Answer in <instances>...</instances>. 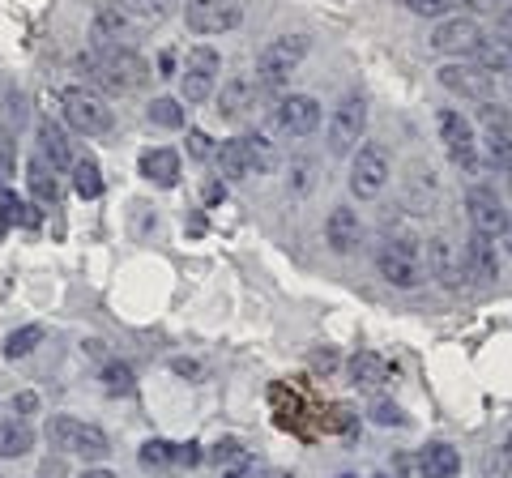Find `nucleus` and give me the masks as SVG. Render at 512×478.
<instances>
[{
    "instance_id": "423d86ee",
    "label": "nucleus",
    "mask_w": 512,
    "mask_h": 478,
    "mask_svg": "<svg viewBox=\"0 0 512 478\" xmlns=\"http://www.w3.org/2000/svg\"><path fill=\"white\" fill-rule=\"evenodd\" d=\"M436 124H440V141H444V150H448V158L466 171V175H478L483 171V158H478V137H474V129H470V120L461 116V111H440L436 116Z\"/></svg>"
},
{
    "instance_id": "6e6552de",
    "label": "nucleus",
    "mask_w": 512,
    "mask_h": 478,
    "mask_svg": "<svg viewBox=\"0 0 512 478\" xmlns=\"http://www.w3.org/2000/svg\"><path fill=\"white\" fill-rule=\"evenodd\" d=\"M47 436H52L56 449L64 453H82V457H107V436L99 432L94 423H82V419H69V414H60V419L47 423Z\"/></svg>"
},
{
    "instance_id": "7c9ffc66",
    "label": "nucleus",
    "mask_w": 512,
    "mask_h": 478,
    "mask_svg": "<svg viewBox=\"0 0 512 478\" xmlns=\"http://www.w3.org/2000/svg\"><path fill=\"white\" fill-rule=\"evenodd\" d=\"M39 342H43V329H39V325L13 329V333H9V342H5V359H26Z\"/></svg>"
},
{
    "instance_id": "13d9d810",
    "label": "nucleus",
    "mask_w": 512,
    "mask_h": 478,
    "mask_svg": "<svg viewBox=\"0 0 512 478\" xmlns=\"http://www.w3.org/2000/svg\"><path fill=\"white\" fill-rule=\"evenodd\" d=\"M338 478H359V474H338Z\"/></svg>"
},
{
    "instance_id": "a19ab883",
    "label": "nucleus",
    "mask_w": 512,
    "mask_h": 478,
    "mask_svg": "<svg viewBox=\"0 0 512 478\" xmlns=\"http://www.w3.org/2000/svg\"><path fill=\"white\" fill-rule=\"evenodd\" d=\"M5 218H9V222H22V227H35V222H39L35 210H26V205H22V201H13V197L5 201Z\"/></svg>"
},
{
    "instance_id": "5701e85b",
    "label": "nucleus",
    "mask_w": 512,
    "mask_h": 478,
    "mask_svg": "<svg viewBox=\"0 0 512 478\" xmlns=\"http://www.w3.org/2000/svg\"><path fill=\"white\" fill-rule=\"evenodd\" d=\"M26 184H30V193H35L39 205H56L60 201V184H56V167H47V158H30V167H26Z\"/></svg>"
},
{
    "instance_id": "6ab92c4d",
    "label": "nucleus",
    "mask_w": 512,
    "mask_h": 478,
    "mask_svg": "<svg viewBox=\"0 0 512 478\" xmlns=\"http://www.w3.org/2000/svg\"><path fill=\"white\" fill-rule=\"evenodd\" d=\"M384 380H389V363H384L376 350H359V355H350V385L384 389Z\"/></svg>"
},
{
    "instance_id": "603ef678",
    "label": "nucleus",
    "mask_w": 512,
    "mask_h": 478,
    "mask_svg": "<svg viewBox=\"0 0 512 478\" xmlns=\"http://www.w3.org/2000/svg\"><path fill=\"white\" fill-rule=\"evenodd\" d=\"M77 478H116V474H111V470H103V466H99V470H82Z\"/></svg>"
},
{
    "instance_id": "c756f323",
    "label": "nucleus",
    "mask_w": 512,
    "mask_h": 478,
    "mask_svg": "<svg viewBox=\"0 0 512 478\" xmlns=\"http://www.w3.org/2000/svg\"><path fill=\"white\" fill-rule=\"evenodd\" d=\"M30 444H35V432L26 423H0V457H22L30 453Z\"/></svg>"
},
{
    "instance_id": "ddd939ff",
    "label": "nucleus",
    "mask_w": 512,
    "mask_h": 478,
    "mask_svg": "<svg viewBox=\"0 0 512 478\" xmlns=\"http://www.w3.org/2000/svg\"><path fill=\"white\" fill-rule=\"evenodd\" d=\"M478 43H483V30H478L474 18H444L436 30H431V52L440 56H474Z\"/></svg>"
},
{
    "instance_id": "9b49d317",
    "label": "nucleus",
    "mask_w": 512,
    "mask_h": 478,
    "mask_svg": "<svg viewBox=\"0 0 512 478\" xmlns=\"http://www.w3.org/2000/svg\"><path fill=\"white\" fill-rule=\"evenodd\" d=\"M184 18L197 35H222V30H235L244 22V5L239 0H188Z\"/></svg>"
},
{
    "instance_id": "cd10ccee",
    "label": "nucleus",
    "mask_w": 512,
    "mask_h": 478,
    "mask_svg": "<svg viewBox=\"0 0 512 478\" xmlns=\"http://www.w3.org/2000/svg\"><path fill=\"white\" fill-rule=\"evenodd\" d=\"M73 188H77V197H90V201L103 193V171H99V163H94L90 154L73 158Z\"/></svg>"
},
{
    "instance_id": "39448f33",
    "label": "nucleus",
    "mask_w": 512,
    "mask_h": 478,
    "mask_svg": "<svg viewBox=\"0 0 512 478\" xmlns=\"http://www.w3.org/2000/svg\"><path fill=\"white\" fill-rule=\"evenodd\" d=\"M60 103H64V120H69L77 133H86V137L111 133V103L103 99V94H94L86 86H73V90H64Z\"/></svg>"
},
{
    "instance_id": "0eeeda50",
    "label": "nucleus",
    "mask_w": 512,
    "mask_h": 478,
    "mask_svg": "<svg viewBox=\"0 0 512 478\" xmlns=\"http://www.w3.org/2000/svg\"><path fill=\"white\" fill-rule=\"evenodd\" d=\"M376 269L384 282L402 286V291L423 282V257H419V248H414V239H389V244L376 252Z\"/></svg>"
},
{
    "instance_id": "e433bc0d",
    "label": "nucleus",
    "mask_w": 512,
    "mask_h": 478,
    "mask_svg": "<svg viewBox=\"0 0 512 478\" xmlns=\"http://www.w3.org/2000/svg\"><path fill=\"white\" fill-rule=\"evenodd\" d=\"M18 167V141H13V133L5 129V124H0V171H13Z\"/></svg>"
},
{
    "instance_id": "4468645a",
    "label": "nucleus",
    "mask_w": 512,
    "mask_h": 478,
    "mask_svg": "<svg viewBox=\"0 0 512 478\" xmlns=\"http://www.w3.org/2000/svg\"><path fill=\"white\" fill-rule=\"evenodd\" d=\"M478 120H483V129H487V158L500 171H512V116L504 107L483 103Z\"/></svg>"
},
{
    "instance_id": "f03ea898",
    "label": "nucleus",
    "mask_w": 512,
    "mask_h": 478,
    "mask_svg": "<svg viewBox=\"0 0 512 478\" xmlns=\"http://www.w3.org/2000/svg\"><path fill=\"white\" fill-rule=\"evenodd\" d=\"M308 52H312V39L308 35H282V39H274L261 56H256V86H261V90L286 86Z\"/></svg>"
},
{
    "instance_id": "393cba45",
    "label": "nucleus",
    "mask_w": 512,
    "mask_h": 478,
    "mask_svg": "<svg viewBox=\"0 0 512 478\" xmlns=\"http://www.w3.org/2000/svg\"><path fill=\"white\" fill-rule=\"evenodd\" d=\"M39 154H43V158H52V167H56V171L73 167L69 137H64L60 124H52V120H43V124H39Z\"/></svg>"
},
{
    "instance_id": "f704fd0d",
    "label": "nucleus",
    "mask_w": 512,
    "mask_h": 478,
    "mask_svg": "<svg viewBox=\"0 0 512 478\" xmlns=\"http://www.w3.org/2000/svg\"><path fill=\"white\" fill-rule=\"evenodd\" d=\"M214 461L218 466H239V461H248V453H244V444L239 440H218L214 444Z\"/></svg>"
},
{
    "instance_id": "f3484780",
    "label": "nucleus",
    "mask_w": 512,
    "mask_h": 478,
    "mask_svg": "<svg viewBox=\"0 0 512 478\" xmlns=\"http://www.w3.org/2000/svg\"><path fill=\"white\" fill-rule=\"evenodd\" d=\"M325 239L333 252H355L359 239H363V227H359V214L350 210V205H338V210L329 214L325 222Z\"/></svg>"
},
{
    "instance_id": "ea45409f",
    "label": "nucleus",
    "mask_w": 512,
    "mask_h": 478,
    "mask_svg": "<svg viewBox=\"0 0 512 478\" xmlns=\"http://www.w3.org/2000/svg\"><path fill=\"white\" fill-rule=\"evenodd\" d=\"M372 419L380 423V427H406V414H402V406H393V402H380L376 410H372Z\"/></svg>"
},
{
    "instance_id": "dca6fc26",
    "label": "nucleus",
    "mask_w": 512,
    "mask_h": 478,
    "mask_svg": "<svg viewBox=\"0 0 512 478\" xmlns=\"http://www.w3.org/2000/svg\"><path fill=\"white\" fill-rule=\"evenodd\" d=\"M466 214H470V227L478 235H504V227H508V210L491 188H474L466 197Z\"/></svg>"
},
{
    "instance_id": "79ce46f5",
    "label": "nucleus",
    "mask_w": 512,
    "mask_h": 478,
    "mask_svg": "<svg viewBox=\"0 0 512 478\" xmlns=\"http://www.w3.org/2000/svg\"><path fill=\"white\" fill-rule=\"evenodd\" d=\"M171 461H180V466H197L201 449H197V444H171Z\"/></svg>"
},
{
    "instance_id": "f257e3e1",
    "label": "nucleus",
    "mask_w": 512,
    "mask_h": 478,
    "mask_svg": "<svg viewBox=\"0 0 512 478\" xmlns=\"http://www.w3.org/2000/svg\"><path fill=\"white\" fill-rule=\"evenodd\" d=\"M82 69L111 94H133L150 82V65L146 56H137L133 47H99V52L82 56Z\"/></svg>"
},
{
    "instance_id": "864d4df0",
    "label": "nucleus",
    "mask_w": 512,
    "mask_h": 478,
    "mask_svg": "<svg viewBox=\"0 0 512 478\" xmlns=\"http://www.w3.org/2000/svg\"><path fill=\"white\" fill-rule=\"evenodd\" d=\"M504 248L512 252V222H508V227H504Z\"/></svg>"
},
{
    "instance_id": "9d476101",
    "label": "nucleus",
    "mask_w": 512,
    "mask_h": 478,
    "mask_svg": "<svg viewBox=\"0 0 512 478\" xmlns=\"http://www.w3.org/2000/svg\"><path fill=\"white\" fill-rule=\"evenodd\" d=\"M274 129L282 137H312L320 129V103L312 94H282L274 107Z\"/></svg>"
},
{
    "instance_id": "473e14b6",
    "label": "nucleus",
    "mask_w": 512,
    "mask_h": 478,
    "mask_svg": "<svg viewBox=\"0 0 512 478\" xmlns=\"http://www.w3.org/2000/svg\"><path fill=\"white\" fill-rule=\"evenodd\" d=\"M150 120L163 124V129H180V124H184V103H175V99H154V103H150Z\"/></svg>"
},
{
    "instance_id": "b1692460",
    "label": "nucleus",
    "mask_w": 512,
    "mask_h": 478,
    "mask_svg": "<svg viewBox=\"0 0 512 478\" xmlns=\"http://www.w3.org/2000/svg\"><path fill=\"white\" fill-rule=\"evenodd\" d=\"M474 60H478V69L483 73H512V39H504V35H491V39H483L478 43V52H474Z\"/></svg>"
},
{
    "instance_id": "6e6d98bb",
    "label": "nucleus",
    "mask_w": 512,
    "mask_h": 478,
    "mask_svg": "<svg viewBox=\"0 0 512 478\" xmlns=\"http://www.w3.org/2000/svg\"><path fill=\"white\" fill-rule=\"evenodd\" d=\"M508 461H512V436H508Z\"/></svg>"
},
{
    "instance_id": "de8ad7c7",
    "label": "nucleus",
    "mask_w": 512,
    "mask_h": 478,
    "mask_svg": "<svg viewBox=\"0 0 512 478\" xmlns=\"http://www.w3.org/2000/svg\"><path fill=\"white\" fill-rule=\"evenodd\" d=\"M312 363H316V368H325V372H333V368H338V355H333V350H316Z\"/></svg>"
},
{
    "instance_id": "2eb2a0df",
    "label": "nucleus",
    "mask_w": 512,
    "mask_h": 478,
    "mask_svg": "<svg viewBox=\"0 0 512 478\" xmlns=\"http://www.w3.org/2000/svg\"><path fill=\"white\" fill-rule=\"evenodd\" d=\"M440 86L461 94V99L487 103L491 99V73H483L478 65H466V60H453V65L440 69Z\"/></svg>"
},
{
    "instance_id": "20e7f679",
    "label": "nucleus",
    "mask_w": 512,
    "mask_h": 478,
    "mask_svg": "<svg viewBox=\"0 0 512 478\" xmlns=\"http://www.w3.org/2000/svg\"><path fill=\"white\" fill-rule=\"evenodd\" d=\"M367 129V99L363 94H342V103L333 107V116H329V154H355L359 150V137Z\"/></svg>"
},
{
    "instance_id": "8fccbe9b",
    "label": "nucleus",
    "mask_w": 512,
    "mask_h": 478,
    "mask_svg": "<svg viewBox=\"0 0 512 478\" xmlns=\"http://www.w3.org/2000/svg\"><path fill=\"white\" fill-rule=\"evenodd\" d=\"M158 73H163V77H175V56H171V52H163V65H158Z\"/></svg>"
},
{
    "instance_id": "37998d69",
    "label": "nucleus",
    "mask_w": 512,
    "mask_h": 478,
    "mask_svg": "<svg viewBox=\"0 0 512 478\" xmlns=\"http://www.w3.org/2000/svg\"><path fill=\"white\" fill-rule=\"evenodd\" d=\"M13 410H18L22 419H26V414H35V410H39V393H30V389L18 393V397H13Z\"/></svg>"
},
{
    "instance_id": "2f4dec72",
    "label": "nucleus",
    "mask_w": 512,
    "mask_h": 478,
    "mask_svg": "<svg viewBox=\"0 0 512 478\" xmlns=\"http://www.w3.org/2000/svg\"><path fill=\"white\" fill-rule=\"evenodd\" d=\"M124 13L133 22H163L167 18V9H171V0H120Z\"/></svg>"
},
{
    "instance_id": "c9c22d12",
    "label": "nucleus",
    "mask_w": 512,
    "mask_h": 478,
    "mask_svg": "<svg viewBox=\"0 0 512 478\" xmlns=\"http://www.w3.org/2000/svg\"><path fill=\"white\" fill-rule=\"evenodd\" d=\"M402 5H406L410 13H423V18H440L444 9L461 5V0H402Z\"/></svg>"
},
{
    "instance_id": "4c0bfd02",
    "label": "nucleus",
    "mask_w": 512,
    "mask_h": 478,
    "mask_svg": "<svg viewBox=\"0 0 512 478\" xmlns=\"http://www.w3.org/2000/svg\"><path fill=\"white\" fill-rule=\"evenodd\" d=\"M171 461V444L167 440H146V449H141V466H167Z\"/></svg>"
},
{
    "instance_id": "3c124183",
    "label": "nucleus",
    "mask_w": 512,
    "mask_h": 478,
    "mask_svg": "<svg viewBox=\"0 0 512 478\" xmlns=\"http://www.w3.org/2000/svg\"><path fill=\"white\" fill-rule=\"evenodd\" d=\"M461 5H470V9H495V5H504V0H461Z\"/></svg>"
},
{
    "instance_id": "09e8293b",
    "label": "nucleus",
    "mask_w": 512,
    "mask_h": 478,
    "mask_svg": "<svg viewBox=\"0 0 512 478\" xmlns=\"http://www.w3.org/2000/svg\"><path fill=\"white\" fill-rule=\"evenodd\" d=\"M227 478H256V466H252V461H239V466Z\"/></svg>"
},
{
    "instance_id": "a878e982",
    "label": "nucleus",
    "mask_w": 512,
    "mask_h": 478,
    "mask_svg": "<svg viewBox=\"0 0 512 478\" xmlns=\"http://www.w3.org/2000/svg\"><path fill=\"white\" fill-rule=\"evenodd\" d=\"M248 111H252V86H248V82H239V77H235V82L222 86L218 116H222V120H244Z\"/></svg>"
},
{
    "instance_id": "a211bd4d",
    "label": "nucleus",
    "mask_w": 512,
    "mask_h": 478,
    "mask_svg": "<svg viewBox=\"0 0 512 478\" xmlns=\"http://www.w3.org/2000/svg\"><path fill=\"white\" fill-rule=\"evenodd\" d=\"M466 269L474 274V282H495L500 278V257H495V244H491V235H470V244H466Z\"/></svg>"
},
{
    "instance_id": "5fc2aeb1",
    "label": "nucleus",
    "mask_w": 512,
    "mask_h": 478,
    "mask_svg": "<svg viewBox=\"0 0 512 478\" xmlns=\"http://www.w3.org/2000/svg\"><path fill=\"white\" fill-rule=\"evenodd\" d=\"M504 26H508V30H512V5H508V9H504Z\"/></svg>"
},
{
    "instance_id": "f8f14e48",
    "label": "nucleus",
    "mask_w": 512,
    "mask_h": 478,
    "mask_svg": "<svg viewBox=\"0 0 512 478\" xmlns=\"http://www.w3.org/2000/svg\"><path fill=\"white\" fill-rule=\"evenodd\" d=\"M427 274H436L440 286L448 291H457V286H466V252H457V244L448 235H431L427 239Z\"/></svg>"
},
{
    "instance_id": "1a4fd4ad",
    "label": "nucleus",
    "mask_w": 512,
    "mask_h": 478,
    "mask_svg": "<svg viewBox=\"0 0 512 478\" xmlns=\"http://www.w3.org/2000/svg\"><path fill=\"white\" fill-rule=\"evenodd\" d=\"M218 65H222V56L214 52V47H192L188 60H184V77H180V94H184V103L188 107H197L210 99V90H214V77H218Z\"/></svg>"
},
{
    "instance_id": "412c9836",
    "label": "nucleus",
    "mask_w": 512,
    "mask_h": 478,
    "mask_svg": "<svg viewBox=\"0 0 512 478\" xmlns=\"http://www.w3.org/2000/svg\"><path fill=\"white\" fill-rule=\"evenodd\" d=\"M419 470L423 478H457L461 474V453L453 444H427L423 457H419Z\"/></svg>"
},
{
    "instance_id": "49530a36",
    "label": "nucleus",
    "mask_w": 512,
    "mask_h": 478,
    "mask_svg": "<svg viewBox=\"0 0 512 478\" xmlns=\"http://www.w3.org/2000/svg\"><path fill=\"white\" fill-rule=\"evenodd\" d=\"M39 478H64V461H60V457H47L43 470H39Z\"/></svg>"
},
{
    "instance_id": "c03bdc74",
    "label": "nucleus",
    "mask_w": 512,
    "mask_h": 478,
    "mask_svg": "<svg viewBox=\"0 0 512 478\" xmlns=\"http://www.w3.org/2000/svg\"><path fill=\"white\" fill-rule=\"evenodd\" d=\"M171 368L180 372V376H188V380H201V363H192V359H175Z\"/></svg>"
},
{
    "instance_id": "aec40b11",
    "label": "nucleus",
    "mask_w": 512,
    "mask_h": 478,
    "mask_svg": "<svg viewBox=\"0 0 512 478\" xmlns=\"http://www.w3.org/2000/svg\"><path fill=\"white\" fill-rule=\"evenodd\" d=\"M141 175L146 180H154V184H163V188H171V184H180V154L175 150H146L141 154Z\"/></svg>"
},
{
    "instance_id": "a18cd8bd",
    "label": "nucleus",
    "mask_w": 512,
    "mask_h": 478,
    "mask_svg": "<svg viewBox=\"0 0 512 478\" xmlns=\"http://www.w3.org/2000/svg\"><path fill=\"white\" fill-rule=\"evenodd\" d=\"M312 184V163H308V158H299V163H295V188H308Z\"/></svg>"
},
{
    "instance_id": "72a5a7b5",
    "label": "nucleus",
    "mask_w": 512,
    "mask_h": 478,
    "mask_svg": "<svg viewBox=\"0 0 512 478\" xmlns=\"http://www.w3.org/2000/svg\"><path fill=\"white\" fill-rule=\"evenodd\" d=\"M103 385L111 393H128V389H133V368H128V363H107V368H103Z\"/></svg>"
},
{
    "instance_id": "c85d7f7f",
    "label": "nucleus",
    "mask_w": 512,
    "mask_h": 478,
    "mask_svg": "<svg viewBox=\"0 0 512 478\" xmlns=\"http://www.w3.org/2000/svg\"><path fill=\"white\" fill-rule=\"evenodd\" d=\"M214 158H218V171H222V180H244V175L252 171V167H248V154H244V146H239V137L222 141Z\"/></svg>"
},
{
    "instance_id": "58836bf2",
    "label": "nucleus",
    "mask_w": 512,
    "mask_h": 478,
    "mask_svg": "<svg viewBox=\"0 0 512 478\" xmlns=\"http://www.w3.org/2000/svg\"><path fill=\"white\" fill-rule=\"evenodd\" d=\"M188 150H192V158H214L218 154V146L210 141L205 129H188Z\"/></svg>"
},
{
    "instance_id": "4d7b16f0",
    "label": "nucleus",
    "mask_w": 512,
    "mask_h": 478,
    "mask_svg": "<svg viewBox=\"0 0 512 478\" xmlns=\"http://www.w3.org/2000/svg\"><path fill=\"white\" fill-rule=\"evenodd\" d=\"M508 193H512V171H508Z\"/></svg>"
},
{
    "instance_id": "7ed1b4c3",
    "label": "nucleus",
    "mask_w": 512,
    "mask_h": 478,
    "mask_svg": "<svg viewBox=\"0 0 512 478\" xmlns=\"http://www.w3.org/2000/svg\"><path fill=\"white\" fill-rule=\"evenodd\" d=\"M389 175H393L389 150H384L380 141H363L355 163H350V193L359 201H376L384 193V184H389Z\"/></svg>"
},
{
    "instance_id": "4be33fe9",
    "label": "nucleus",
    "mask_w": 512,
    "mask_h": 478,
    "mask_svg": "<svg viewBox=\"0 0 512 478\" xmlns=\"http://www.w3.org/2000/svg\"><path fill=\"white\" fill-rule=\"evenodd\" d=\"M128 13L124 5H107L99 9V18H94V47H120V35H128Z\"/></svg>"
},
{
    "instance_id": "bb28decb",
    "label": "nucleus",
    "mask_w": 512,
    "mask_h": 478,
    "mask_svg": "<svg viewBox=\"0 0 512 478\" xmlns=\"http://www.w3.org/2000/svg\"><path fill=\"white\" fill-rule=\"evenodd\" d=\"M239 146H244L252 171H278V150H274V141H269V137H261V133H239Z\"/></svg>"
}]
</instances>
